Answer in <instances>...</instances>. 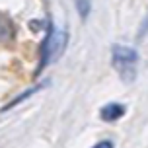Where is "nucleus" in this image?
<instances>
[{
  "label": "nucleus",
  "mask_w": 148,
  "mask_h": 148,
  "mask_svg": "<svg viewBox=\"0 0 148 148\" xmlns=\"http://www.w3.org/2000/svg\"><path fill=\"white\" fill-rule=\"evenodd\" d=\"M92 148H115V144H113V140H99Z\"/></svg>",
  "instance_id": "423d86ee"
},
{
  "label": "nucleus",
  "mask_w": 148,
  "mask_h": 148,
  "mask_svg": "<svg viewBox=\"0 0 148 148\" xmlns=\"http://www.w3.org/2000/svg\"><path fill=\"white\" fill-rule=\"evenodd\" d=\"M64 45H66V31L64 29H55L49 25L47 37H45L43 45H41V60H39V68L37 74L41 72L45 66H49L53 60H57L64 51Z\"/></svg>",
  "instance_id": "f03ea898"
},
{
  "label": "nucleus",
  "mask_w": 148,
  "mask_h": 148,
  "mask_svg": "<svg viewBox=\"0 0 148 148\" xmlns=\"http://www.w3.org/2000/svg\"><path fill=\"white\" fill-rule=\"evenodd\" d=\"M43 86H45V84H35L33 88L25 90V92H23L22 96H18V97H14L12 101H8V103L4 105V107H2V109H0V111H8V109H12L14 105H20V103H22V101H23V99H27V97H31V96H33V94H35V92H39V90L43 88Z\"/></svg>",
  "instance_id": "20e7f679"
},
{
  "label": "nucleus",
  "mask_w": 148,
  "mask_h": 148,
  "mask_svg": "<svg viewBox=\"0 0 148 148\" xmlns=\"http://www.w3.org/2000/svg\"><path fill=\"white\" fill-rule=\"evenodd\" d=\"M111 64L119 72L123 82H133L136 78V64H138V53L127 45H113L111 49Z\"/></svg>",
  "instance_id": "f257e3e1"
},
{
  "label": "nucleus",
  "mask_w": 148,
  "mask_h": 148,
  "mask_svg": "<svg viewBox=\"0 0 148 148\" xmlns=\"http://www.w3.org/2000/svg\"><path fill=\"white\" fill-rule=\"evenodd\" d=\"M74 6H76L82 20H88L90 10H92V0H74Z\"/></svg>",
  "instance_id": "39448f33"
},
{
  "label": "nucleus",
  "mask_w": 148,
  "mask_h": 148,
  "mask_svg": "<svg viewBox=\"0 0 148 148\" xmlns=\"http://www.w3.org/2000/svg\"><path fill=\"white\" fill-rule=\"evenodd\" d=\"M127 107L123 103H117V101H111V103H105L101 109H99V119L105 121V123H115L125 115Z\"/></svg>",
  "instance_id": "7ed1b4c3"
},
{
  "label": "nucleus",
  "mask_w": 148,
  "mask_h": 148,
  "mask_svg": "<svg viewBox=\"0 0 148 148\" xmlns=\"http://www.w3.org/2000/svg\"><path fill=\"white\" fill-rule=\"evenodd\" d=\"M146 31H148V18H146V22H144V25H142V27H140V31H138V39H140V37L144 35Z\"/></svg>",
  "instance_id": "0eeeda50"
}]
</instances>
